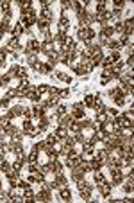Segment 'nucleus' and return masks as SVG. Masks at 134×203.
Returning a JSON list of instances; mask_svg holds the SVG:
<instances>
[{"mask_svg": "<svg viewBox=\"0 0 134 203\" xmlns=\"http://www.w3.org/2000/svg\"><path fill=\"white\" fill-rule=\"evenodd\" d=\"M27 74H29V70L25 68V67H20V70H18V79H23V77H27Z\"/></svg>", "mask_w": 134, "mask_h": 203, "instance_id": "obj_15", "label": "nucleus"}, {"mask_svg": "<svg viewBox=\"0 0 134 203\" xmlns=\"http://www.w3.org/2000/svg\"><path fill=\"white\" fill-rule=\"evenodd\" d=\"M104 181H106L104 174L100 173V171H95V183H97V185H100V183H104Z\"/></svg>", "mask_w": 134, "mask_h": 203, "instance_id": "obj_11", "label": "nucleus"}, {"mask_svg": "<svg viewBox=\"0 0 134 203\" xmlns=\"http://www.w3.org/2000/svg\"><path fill=\"white\" fill-rule=\"evenodd\" d=\"M123 191H125V192H127L129 196L132 194V181H125V183H123Z\"/></svg>", "mask_w": 134, "mask_h": 203, "instance_id": "obj_16", "label": "nucleus"}, {"mask_svg": "<svg viewBox=\"0 0 134 203\" xmlns=\"http://www.w3.org/2000/svg\"><path fill=\"white\" fill-rule=\"evenodd\" d=\"M7 51H11V52H14V51H21V45H20V40L16 36H13L9 42H7V47H6Z\"/></svg>", "mask_w": 134, "mask_h": 203, "instance_id": "obj_2", "label": "nucleus"}, {"mask_svg": "<svg viewBox=\"0 0 134 203\" xmlns=\"http://www.w3.org/2000/svg\"><path fill=\"white\" fill-rule=\"evenodd\" d=\"M95 95H86L84 97V102H82V104H84L86 108H93V106H95Z\"/></svg>", "mask_w": 134, "mask_h": 203, "instance_id": "obj_8", "label": "nucleus"}, {"mask_svg": "<svg viewBox=\"0 0 134 203\" xmlns=\"http://www.w3.org/2000/svg\"><path fill=\"white\" fill-rule=\"evenodd\" d=\"M9 102H11V99H9V97H2V99H0V106H2V108H9Z\"/></svg>", "mask_w": 134, "mask_h": 203, "instance_id": "obj_17", "label": "nucleus"}, {"mask_svg": "<svg viewBox=\"0 0 134 203\" xmlns=\"http://www.w3.org/2000/svg\"><path fill=\"white\" fill-rule=\"evenodd\" d=\"M122 90L120 88H113V90H109V97H113V99H118V97H122Z\"/></svg>", "mask_w": 134, "mask_h": 203, "instance_id": "obj_10", "label": "nucleus"}, {"mask_svg": "<svg viewBox=\"0 0 134 203\" xmlns=\"http://www.w3.org/2000/svg\"><path fill=\"white\" fill-rule=\"evenodd\" d=\"M23 31H25V27H23V23H21V22H18V23H16V25L13 27V29H11V34L18 38V36L21 34V32H23Z\"/></svg>", "mask_w": 134, "mask_h": 203, "instance_id": "obj_7", "label": "nucleus"}, {"mask_svg": "<svg viewBox=\"0 0 134 203\" xmlns=\"http://www.w3.org/2000/svg\"><path fill=\"white\" fill-rule=\"evenodd\" d=\"M30 162H38V151H36V149H32L30 155L27 156V164H30Z\"/></svg>", "mask_w": 134, "mask_h": 203, "instance_id": "obj_13", "label": "nucleus"}, {"mask_svg": "<svg viewBox=\"0 0 134 203\" xmlns=\"http://www.w3.org/2000/svg\"><path fill=\"white\" fill-rule=\"evenodd\" d=\"M57 191H59V196H61L63 200H70L72 198V192H70L68 187H61V189H57Z\"/></svg>", "mask_w": 134, "mask_h": 203, "instance_id": "obj_9", "label": "nucleus"}, {"mask_svg": "<svg viewBox=\"0 0 134 203\" xmlns=\"http://www.w3.org/2000/svg\"><path fill=\"white\" fill-rule=\"evenodd\" d=\"M70 95V90L68 88H64V90H59V97H68Z\"/></svg>", "mask_w": 134, "mask_h": 203, "instance_id": "obj_20", "label": "nucleus"}, {"mask_svg": "<svg viewBox=\"0 0 134 203\" xmlns=\"http://www.w3.org/2000/svg\"><path fill=\"white\" fill-rule=\"evenodd\" d=\"M111 176H113V183L118 185L122 180H123V174H122V167H113L111 169Z\"/></svg>", "mask_w": 134, "mask_h": 203, "instance_id": "obj_3", "label": "nucleus"}, {"mask_svg": "<svg viewBox=\"0 0 134 203\" xmlns=\"http://www.w3.org/2000/svg\"><path fill=\"white\" fill-rule=\"evenodd\" d=\"M34 126H32V122H30V119H23V133H27L29 130H32Z\"/></svg>", "mask_w": 134, "mask_h": 203, "instance_id": "obj_14", "label": "nucleus"}, {"mask_svg": "<svg viewBox=\"0 0 134 203\" xmlns=\"http://www.w3.org/2000/svg\"><path fill=\"white\" fill-rule=\"evenodd\" d=\"M113 4H114V9H122V7H123V0H114Z\"/></svg>", "mask_w": 134, "mask_h": 203, "instance_id": "obj_19", "label": "nucleus"}, {"mask_svg": "<svg viewBox=\"0 0 134 203\" xmlns=\"http://www.w3.org/2000/svg\"><path fill=\"white\" fill-rule=\"evenodd\" d=\"M91 185H90V183H88V185H86V187H82L81 189V198H82V200H90V198H91Z\"/></svg>", "mask_w": 134, "mask_h": 203, "instance_id": "obj_6", "label": "nucleus"}, {"mask_svg": "<svg viewBox=\"0 0 134 203\" xmlns=\"http://www.w3.org/2000/svg\"><path fill=\"white\" fill-rule=\"evenodd\" d=\"M132 63H134V58H132V54H131V56H129V59H127V63H125V65H127L129 68H131V67H132Z\"/></svg>", "mask_w": 134, "mask_h": 203, "instance_id": "obj_21", "label": "nucleus"}, {"mask_svg": "<svg viewBox=\"0 0 134 203\" xmlns=\"http://www.w3.org/2000/svg\"><path fill=\"white\" fill-rule=\"evenodd\" d=\"M111 187H113V183H107V181H104V183H100V185H99V191H100V194L104 196V198H109V192H111Z\"/></svg>", "mask_w": 134, "mask_h": 203, "instance_id": "obj_4", "label": "nucleus"}, {"mask_svg": "<svg viewBox=\"0 0 134 203\" xmlns=\"http://www.w3.org/2000/svg\"><path fill=\"white\" fill-rule=\"evenodd\" d=\"M90 166H91V171H100L102 166H104V160L99 158V156H95L93 160H90Z\"/></svg>", "mask_w": 134, "mask_h": 203, "instance_id": "obj_5", "label": "nucleus"}, {"mask_svg": "<svg viewBox=\"0 0 134 203\" xmlns=\"http://www.w3.org/2000/svg\"><path fill=\"white\" fill-rule=\"evenodd\" d=\"M0 189H2V178H0Z\"/></svg>", "mask_w": 134, "mask_h": 203, "instance_id": "obj_22", "label": "nucleus"}, {"mask_svg": "<svg viewBox=\"0 0 134 203\" xmlns=\"http://www.w3.org/2000/svg\"><path fill=\"white\" fill-rule=\"evenodd\" d=\"M25 51H29V52H32V54H38V52H41V43L38 42V40H30L27 43V47H25Z\"/></svg>", "mask_w": 134, "mask_h": 203, "instance_id": "obj_1", "label": "nucleus"}, {"mask_svg": "<svg viewBox=\"0 0 134 203\" xmlns=\"http://www.w3.org/2000/svg\"><path fill=\"white\" fill-rule=\"evenodd\" d=\"M0 9H2L4 13H9V11H11V4H9V2H2V4H0Z\"/></svg>", "mask_w": 134, "mask_h": 203, "instance_id": "obj_18", "label": "nucleus"}, {"mask_svg": "<svg viewBox=\"0 0 134 203\" xmlns=\"http://www.w3.org/2000/svg\"><path fill=\"white\" fill-rule=\"evenodd\" d=\"M18 70H20V67H18V65H13L11 68H9L7 76H9V77H16V76H18Z\"/></svg>", "mask_w": 134, "mask_h": 203, "instance_id": "obj_12", "label": "nucleus"}]
</instances>
